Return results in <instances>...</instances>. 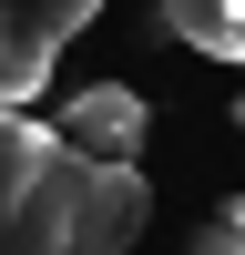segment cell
Segmentation results:
<instances>
[{"mask_svg":"<svg viewBox=\"0 0 245 255\" xmlns=\"http://www.w3.org/2000/svg\"><path fill=\"white\" fill-rule=\"evenodd\" d=\"M72 153H92V163H143V133H153V113H143V92L133 82H92V92H72L61 102V123H51Z\"/></svg>","mask_w":245,"mask_h":255,"instance_id":"cell-3","label":"cell"},{"mask_svg":"<svg viewBox=\"0 0 245 255\" xmlns=\"http://www.w3.org/2000/svg\"><path fill=\"white\" fill-rule=\"evenodd\" d=\"M153 225L143 163H92L10 113L0 133V255H133Z\"/></svg>","mask_w":245,"mask_h":255,"instance_id":"cell-1","label":"cell"},{"mask_svg":"<svg viewBox=\"0 0 245 255\" xmlns=\"http://www.w3.org/2000/svg\"><path fill=\"white\" fill-rule=\"evenodd\" d=\"M225 61H245V0H225Z\"/></svg>","mask_w":245,"mask_h":255,"instance_id":"cell-6","label":"cell"},{"mask_svg":"<svg viewBox=\"0 0 245 255\" xmlns=\"http://www.w3.org/2000/svg\"><path fill=\"white\" fill-rule=\"evenodd\" d=\"M194 255H245V204H225V215H215V235H204Z\"/></svg>","mask_w":245,"mask_h":255,"instance_id":"cell-5","label":"cell"},{"mask_svg":"<svg viewBox=\"0 0 245 255\" xmlns=\"http://www.w3.org/2000/svg\"><path fill=\"white\" fill-rule=\"evenodd\" d=\"M235 133H245V102H235Z\"/></svg>","mask_w":245,"mask_h":255,"instance_id":"cell-7","label":"cell"},{"mask_svg":"<svg viewBox=\"0 0 245 255\" xmlns=\"http://www.w3.org/2000/svg\"><path fill=\"white\" fill-rule=\"evenodd\" d=\"M163 31H174V41H194V51H215V61H225V0H163Z\"/></svg>","mask_w":245,"mask_h":255,"instance_id":"cell-4","label":"cell"},{"mask_svg":"<svg viewBox=\"0 0 245 255\" xmlns=\"http://www.w3.org/2000/svg\"><path fill=\"white\" fill-rule=\"evenodd\" d=\"M102 0H10V20H0V92L31 102L41 82H51V51L92 20Z\"/></svg>","mask_w":245,"mask_h":255,"instance_id":"cell-2","label":"cell"}]
</instances>
